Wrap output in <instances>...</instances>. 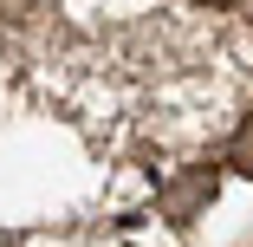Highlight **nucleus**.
Instances as JSON below:
<instances>
[{
  "label": "nucleus",
  "mask_w": 253,
  "mask_h": 247,
  "mask_svg": "<svg viewBox=\"0 0 253 247\" xmlns=\"http://www.w3.org/2000/svg\"><path fill=\"white\" fill-rule=\"evenodd\" d=\"M227 163H234L240 176H253V117L234 130V143H227Z\"/></svg>",
  "instance_id": "obj_2"
},
{
  "label": "nucleus",
  "mask_w": 253,
  "mask_h": 247,
  "mask_svg": "<svg viewBox=\"0 0 253 247\" xmlns=\"http://www.w3.org/2000/svg\"><path fill=\"white\" fill-rule=\"evenodd\" d=\"M201 202H214V169H195L188 182H175L169 189V221H195V208Z\"/></svg>",
  "instance_id": "obj_1"
}]
</instances>
